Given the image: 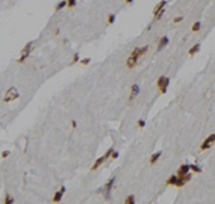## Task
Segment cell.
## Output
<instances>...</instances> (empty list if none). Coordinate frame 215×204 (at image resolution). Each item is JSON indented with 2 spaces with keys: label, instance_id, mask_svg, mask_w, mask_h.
<instances>
[{
  "label": "cell",
  "instance_id": "cb8c5ba5",
  "mask_svg": "<svg viewBox=\"0 0 215 204\" xmlns=\"http://www.w3.org/2000/svg\"><path fill=\"white\" fill-rule=\"evenodd\" d=\"M138 127H139V128L145 127V121H144V119H139V121H138Z\"/></svg>",
  "mask_w": 215,
  "mask_h": 204
},
{
  "label": "cell",
  "instance_id": "d6986e66",
  "mask_svg": "<svg viewBox=\"0 0 215 204\" xmlns=\"http://www.w3.org/2000/svg\"><path fill=\"white\" fill-rule=\"evenodd\" d=\"M135 203V197L133 196H128L126 200H125V204H133Z\"/></svg>",
  "mask_w": 215,
  "mask_h": 204
},
{
  "label": "cell",
  "instance_id": "ffe728a7",
  "mask_svg": "<svg viewBox=\"0 0 215 204\" xmlns=\"http://www.w3.org/2000/svg\"><path fill=\"white\" fill-rule=\"evenodd\" d=\"M199 29H201V23H199V22H195L194 26H192V32H198Z\"/></svg>",
  "mask_w": 215,
  "mask_h": 204
},
{
  "label": "cell",
  "instance_id": "9c48e42d",
  "mask_svg": "<svg viewBox=\"0 0 215 204\" xmlns=\"http://www.w3.org/2000/svg\"><path fill=\"white\" fill-rule=\"evenodd\" d=\"M65 191H66V188L62 187L56 194H55V197H53V203H59L60 200H62V197H63V194H65Z\"/></svg>",
  "mask_w": 215,
  "mask_h": 204
},
{
  "label": "cell",
  "instance_id": "4316f807",
  "mask_svg": "<svg viewBox=\"0 0 215 204\" xmlns=\"http://www.w3.org/2000/svg\"><path fill=\"white\" fill-rule=\"evenodd\" d=\"M182 19H183L182 16H178V17H175V19H174V22H175V23H179V22H182Z\"/></svg>",
  "mask_w": 215,
  "mask_h": 204
},
{
  "label": "cell",
  "instance_id": "7c38bea8",
  "mask_svg": "<svg viewBox=\"0 0 215 204\" xmlns=\"http://www.w3.org/2000/svg\"><path fill=\"white\" fill-rule=\"evenodd\" d=\"M139 94V85H132V88H131V96H129V99H133L136 95Z\"/></svg>",
  "mask_w": 215,
  "mask_h": 204
},
{
  "label": "cell",
  "instance_id": "8fae6325",
  "mask_svg": "<svg viewBox=\"0 0 215 204\" xmlns=\"http://www.w3.org/2000/svg\"><path fill=\"white\" fill-rule=\"evenodd\" d=\"M168 42H169V39H168L166 36L161 37V40H159V43H158V51H162L166 45H168Z\"/></svg>",
  "mask_w": 215,
  "mask_h": 204
},
{
  "label": "cell",
  "instance_id": "6da1fadb",
  "mask_svg": "<svg viewBox=\"0 0 215 204\" xmlns=\"http://www.w3.org/2000/svg\"><path fill=\"white\" fill-rule=\"evenodd\" d=\"M146 52H148V46H144V48H136V49L131 53V56L128 58L126 66H128V68H133V66L138 63L139 58H141V56H144Z\"/></svg>",
  "mask_w": 215,
  "mask_h": 204
},
{
  "label": "cell",
  "instance_id": "44dd1931",
  "mask_svg": "<svg viewBox=\"0 0 215 204\" xmlns=\"http://www.w3.org/2000/svg\"><path fill=\"white\" fill-rule=\"evenodd\" d=\"M113 22H115V15H109V16H108V23L112 25Z\"/></svg>",
  "mask_w": 215,
  "mask_h": 204
},
{
  "label": "cell",
  "instance_id": "e0dca14e",
  "mask_svg": "<svg viewBox=\"0 0 215 204\" xmlns=\"http://www.w3.org/2000/svg\"><path fill=\"white\" fill-rule=\"evenodd\" d=\"M199 48H201V46H199L198 43H197V45H194V46H192V48H191V49H189V52H188V53H189V56H194V55H195V53H198Z\"/></svg>",
  "mask_w": 215,
  "mask_h": 204
},
{
  "label": "cell",
  "instance_id": "8992f818",
  "mask_svg": "<svg viewBox=\"0 0 215 204\" xmlns=\"http://www.w3.org/2000/svg\"><path fill=\"white\" fill-rule=\"evenodd\" d=\"M32 42H29L25 48H23V51H22V56L19 58V63H22V62H25L26 59H27V56H29V53H30V51H32Z\"/></svg>",
  "mask_w": 215,
  "mask_h": 204
},
{
  "label": "cell",
  "instance_id": "52a82bcc",
  "mask_svg": "<svg viewBox=\"0 0 215 204\" xmlns=\"http://www.w3.org/2000/svg\"><path fill=\"white\" fill-rule=\"evenodd\" d=\"M191 172H188V174H185V175H178V180H176V187H182V186H185L189 180H191Z\"/></svg>",
  "mask_w": 215,
  "mask_h": 204
},
{
  "label": "cell",
  "instance_id": "f1b7e54d",
  "mask_svg": "<svg viewBox=\"0 0 215 204\" xmlns=\"http://www.w3.org/2000/svg\"><path fill=\"white\" fill-rule=\"evenodd\" d=\"M9 154H10V153H9V151H4V153L1 154V157H3V158H4V157H7V155H9Z\"/></svg>",
  "mask_w": 215,
  "mask_h": 204
},
{
  "label": "cell",
  "instance_id": "ac0fdd59",
  "mask_svg": "<svg viewBox=\"0 0 215 204\" xmlns=\"http://www.w3.org/2000/svg\"><path fill=\"white\" fill-rule=\"evenodd\" d=\"M189 167H191V171H194V172H197V174H199V172L202 171V170H201V167L197 165V164H191Z\"/></svg>",
  "mask_w": 215,
  "mask_h": 204
},
{
  "label": "cell",
  "instance_id": "603a6c76",
  "mask_svg": "<svg viewBox=\"0 0 215 204\" xmlns=\"http://www.w3.org/2000/svg\"><path fill=\"white\" fill-rule=\"evenodd\" d=\"M75 4H76V0H67V6L69 7H73Z\"/></svg>",
  "mask_w": 215,
  "mask_h": 204
},
{
  "label": "cell",
  "instance_id": "d4e9b609",
  "mask_svg": "<svg viewBox=\"0 0 215 204\" xmlns=\"http://www.w3.org/2000/svg\"><path fill=\"white\" fill-rule=\"evenodd\" d=\"M76 62H79V55H78V53H75V56H73V62H72V63H76Z\"/></svg>",
  "mask_w": 215,
  "mask_h": 204
},
{
  "label": "cell",
  "instance_id": "4fadbf2b",
  "mask_svg": "<svg viewBox=\"0 0 215 204\" xmlns=\"http://www.w3.org/2000/svg\"><path fill=\"white\" fill-rule=\"evenodd\" d=\"M176 180H178V174L171 175V177L166 180V186H175V184H176Z\"/></svg>",
  "mask_w": 215,
  "mask_h": 204
},
{
  "label": "cell",
  "instance_id": "ba28073f",
  "mask_svg": "<svg viewBox=\"0 0 215 204\" xmlns=\"http://www.w3.org/2000/svg\"><path fill=\"white\" fill-rule=\"evenodd\" d=\"M166 3H168L166 0H161V1H159V3H158V4H156V6L153 7V17L156 16V15H158V13H159V12H161L162 9H165Z\"/></svg>",
  "mask_w": 215,
  "mask_h": 204
},
{
  "label": "cell",
  "instance_id": "83f0119b",
  "mask_svg": "<svg viewBox=\"0 0 215 204\" xmlns=\"http://www.w3.org/2000/svg\"><path fill=\"white\" fill-rule=\"evenodd\" d=\"M118 157H119V154L116 153V151H113V153H112V158H118Z\"/></svg>",
  "mask_w": 215,
  "mask_h": 204
},
{
  "label": "cell",
  "instance_id": "9a60e30c",
  "mask_svg": "<svg viewBox=\"0 0 215 204\" xmlns=\"http://www.w3.org/2000/svg\"><path fill=\"white\" fill-rule=\"evenodd\" d=\"M66 6H67V0H62V1H59V3L56 4L55 10H57V12H59V10H62L63 7H66Z\"/></svg>",
  "mask_w": 215,
  "mask_h": 204
},
{
  "label": "cell",
  "instance_id": "3957f363",
  "mask_svg": "<svg viewBox=\"0 0 215 204\" xmlns=\"http://www.w3.org/2000/svg\"><path fill=\"white\" fill-rule=\"evenodd\" d=\"M19 98V92H17L16 88H10L9 91H7V94H6V96L3 98V102H12L17 99Z\"/></svg>",
  "mask_w": 215,
  "mask_h": 204
},
{
  "label": "cell",
  "instance_id": "7402d4cb",
  "mask_svg": "<svg viewBox=\"0 0 215 204\" xmlns=\"http://www.w3.org/2000/svg\"><path fill=\"white\" fill-rule=\"evenodd\" d=\"M4 203H6V204H12V203H13V198H12L10 196H6V198H4Z\"/></svg>",
  "mask_w": 215,
  "mask_h": 204
},
{
  "label": "cell",
  "instance_id": "f546056e",
  "mask_svg": "<svg viewBox=\"0 0 215 204\" xmlns=\"http://www.w3.org/2000/svg\"><path fill=\"white\" fill-rule=\"evenodd\" d=\"M133 0H125V3H132Z\"/></svg>",
  "mask_w": 215,
  "mask_h": 204
},
{
  "label": "cell",
  "instance_id": "2e32d148",
  "mask_svg": "<svg viewBox=\"0 0 215 204\" xmlns=\"http://www.w3.org/2000/svg\"><path fill=\"white\" fill-rule=\"evenodd\" d=\"M161 151H158V153L156 154H153V155H152V157H151V160H149V162H151V164H155V162H156V161H158V160H159V157H161Z\"/></svg>",
  "mask_w": 215,
  "mask_h": 204
},
{
  "label": "cell",
  "instance_id": "7a4b0ae2",
  "mask_svg": "<svg viewBox=\"0 0 215 204\" xmlns=\"http://www.w3.org/2000/svg\"><path fill=\"white\" fill-rule=\"evenodd\" d=\"M113 183H115V177H112V178L105 184V187L103 188H99V193H103V196H105L106 200L111 197V190H112V187H113Z\"/></svg>",
  "mask_w": 215,
  "mask_h": 204
},
{
  "label": "cell",
  "instance_id": "5b68a950",
  "mask_svg": "<svg viewBox=\"0 0 215 204\" xmlns=\"http://www.w3.org/2000/svg\"><path fill=\"white\" fill-rule=\"evenodd\" d=\"M214 142H215V134H211V135L208 136V138H207V139L201 144V151H205V150L211 148Z\"/></svg>",
  "mask_w": 215,
  "mask_h": 204
},
{
  "label": "cell",
  "instance_id": "484cf974",
  "mask_svg": "<svg viewBox=\"0 0 215 204\" xmlns=\"http://www.w3.org/2000/svg\"><path fill=\"white\" fill-rule=\"evenodd\" d=\"M89 62H90V59H89V58H86V59H83V60H81V63H82V65H88Z\"/></svg>",
  "mask_w": 215,
  "mask_h": 204
},
{
  "label": "cell",
  "instance_id": "277c9868",
  "mask_svg": "<svg viewBox=\"0 0 215 204\" xmlns=\"http://www.w3.org/2000/svg\"><path fill=\"white\" fill-rule=\"evenodd\" d=\"M158 85V89L161 91V94H166V89H168V85H169V79L166 76H161L156 82Z\"/></svg>",
  "mask_w": 215,
  "mask_h": 204
},
{
  "label": "cell",
  "instance_id": "30bf717a",
  "mask_svg": "<svg viewBox=\"0 0 215 204\" xmlns=\"http://www.w3.org/2000/svg\"><path fill=\"white\" fill-rule=\"evenodd\" d=\"M191 171V167H189V164H183V165H181L179 167V170H178V175H185V174H188Z\"/></svg>",
  "mask_w": 215,
  "mask_h": 204
},
{
  "label": "cell",
  "instance_id": "5bb4252c",
  "mask_svg": "<svg viewBox=\"0 0 215 204\" xmlns=\"http://www.w3.org/2000/svg\"><path fill=\"white\" fill-rule=\"evenodd\" d=\"M105 160H106V157H105V155H103V157H100V158H98V160L95 161V164L92 165V170H96L98 167H100V165H102V162H103Z\"/></svg>",
  "mask_w": 215,
  "mask_h": 204
}]
</instances>
